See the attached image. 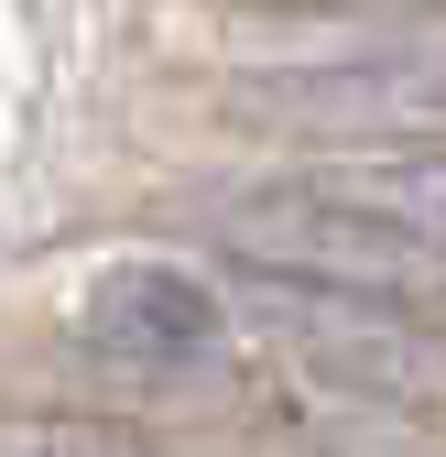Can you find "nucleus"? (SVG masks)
Returning a JSON list of instances; mask_svg holds the SVG:
<instances>
[{"label": "nucleus", "instance_id": "f257e3e1", "mask_svg": "<svg viewBox=\"0 0 446 457\" xmlns=\"http://www.w3.org/2000/svg\"><path fill=\"white\" fill-rule=\"evenodd\" d=\"M218 251L338 305L446 316V142H338L284 163L218 207Z\"/></svg>", "mask_w": 446, "mask_h": 457}, {"label": "nucleus", "instance_id": "f03ea898", "mask_svg": "<svg viewBox=\"0 0 446 457\" xmlns=\"http://www.w3.org/2000/svg\"><path fill=\"white\" fill-rule=\"evenodd\" d=\"M240 120L326 131V142H446V22H370L349 44L251 66Z\"/></svg>", "mask_w": 446, "mask_h": 457}, {"label": "nucleus", "instance_id": "7ed1b4c3", "mask_svg": "<svg viewBox=\"0 0 446 457\" xmlns=\"http://www.w3.org/2000/svg\"><path fill=\"white\" fill-rule=\"evenodd\" d=\"M77 349L109 360V370H207L218 349H229V295L196 272V262H109L87 272L77 295Z\"/></svg>", "mask_w": 446, "mask_h": 457}, {"label": "nucleus", "instance_id": "20e7f679", "mask_svg": "<svg viewBox=\"0 0 446 457\" xmlns=\"http://www.w3.org/2000/svg\"><path fill=\"white\" fill-rule=\"evenodd\" d=\"M0 457H120V446H98V436H0Z\"/></svg>", "mask_w": 446, "mask_h": 457}]
</instances>
